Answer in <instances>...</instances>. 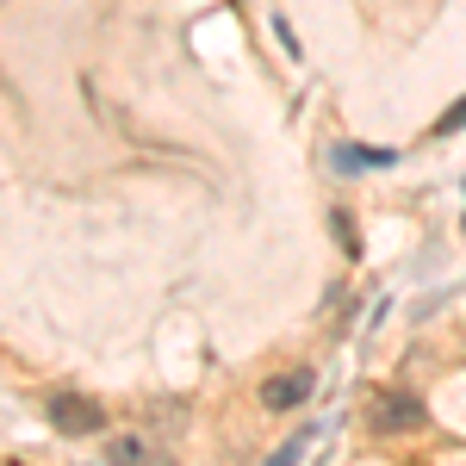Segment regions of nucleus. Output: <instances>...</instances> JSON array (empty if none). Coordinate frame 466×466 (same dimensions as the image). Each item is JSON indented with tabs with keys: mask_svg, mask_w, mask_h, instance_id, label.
<instances>
[{
	"mask_svg": "<svg viewBox=\"0 0 466 466\" xmlns=\"http://www.w3.org/2000/svg\"><path fill=\"white\" fill-rule=\"evenodd\" d=\"M461 118H466V100H461V106H454V112H448V118H441V131H454Z\"/></svg>",
	"mask_w": 466,
	"mask_h": 466,
	"instance_id": "obj_7",
	"label": "nucleus"
},
{
	"mask_svg": "<svg viewBox=\"0 0 466 466\" xmlns=\"http://www.w3.org/2000/svg\"><path fill=\"white\" fill-rule=\"evenodd\" d=\"M373 423L380 430H423V404L404 392H386V398H373Z\"/></svg>",
	"mask_w": 466,
	"mask_h": 466,
	"instance_id": "obj_3",
	"label": "nucleus"
},
{
	"mask_svg": "<svg viewBox=\"0 0 466 466\" xmlns=\"http://www.w3.org/2000/svg\"><path fill=\"white\" fill-rule=\"evenodd\" d=\"M336 162H342V168H386L392 149H336Z\"/></svg>",
	"mask_w": 466,
	"mask_h": 466,
	"instance_id": "obj_5",
	"label": "nucleus"
},
{
	"mask_svg": "<svg viewBox=\"0 0 466 466\" xmlns=\"http://www.w3.org/2000/svg\"><path fill=\"white\" fill-rule=\"evenodd\" d=\"M311 386H318V380H311L305 367H292V373H274V380L261 386V404H268V410H292V404H305V398H311Z\"/></svg>",
	"mask_w": 466,
	"mask_h": 466,
	"instance_id": "obj_2",
	"label": "nucleus"
},
{
	"mask_svg": "<svg viewBox=\"0 0 466 466\" xmlns=\"http://www.w3.org/2000/svg\"><path fill=\"white\" fill-rule=\"evenodd\" d=\"M106 461L112 466H175L156 441H144V435H125V441H112L106 448Z\"/></svg>",
	"mask_w": 466,
	"mask_h": 466,
	"instance_id": "obj_4",
	"label": "nucleus"
},
{
	"mask_svg": "<svg viewBox=\"0 0 466 466\" xmlns=\"http://www.w3.org/2000/svg\"><path fill=\"white\" fill-rule=\"evenodd\" d=\"M50 430H63V435H94V430H106V410L94 404V398H81V392H50Z\"/></svg>",
	"mask_w": 466,
	"mask_h": 466,
	"instance_id": "obj_1",
	"label": "nucleus"
},
{
	"mask_svg": "<svg viewBox=\"0 0 466 466\" xmlns=\"http://www.w3.org/2000/svg\"><path fill=\"white\" fill-rule=\"evenodd\" d=\"M299 454H305V435H292V441H287V448H280V454H274V461H268V466H292V461H299Z\"/></svg>",
	"mask_w": 466,
	"mask_h": 466,
	"instance_id": "obj_6",
	"label": "nucleus"
}]
</instances>
